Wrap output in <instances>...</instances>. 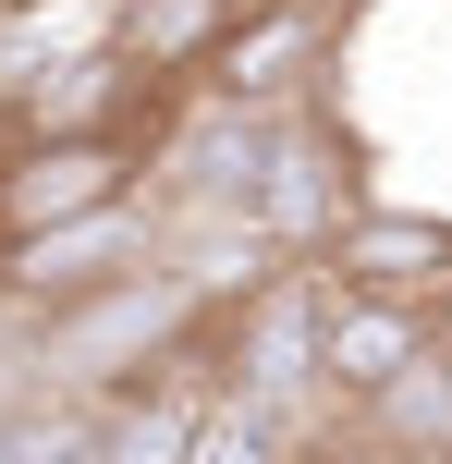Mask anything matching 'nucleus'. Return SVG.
I'll return each mask as SVG.
<instances>
[{"instance_id": "1", "label": "nucleus", "mask_w": 452, "mask_h": 464, "mask_svg": "<svg viewBox=\"0 0 452 464\" xmlns=\"http://www.w3.org/2000/svg\"><path fill=\"white\" fill-rule=\"evenodd\" d=\"M147 171V135L135 122H24L13 160H0V245L49 220H86V208H122Z\"/></svg>"}, {"instance_id": "2", "label": "nucleus", "mask_w": 452, "mask_h": 464, "mask_svg": "<svg viewBox=\"0 0 452 464\" xmlns=\"http://www.w3.org/2000/svg\"><path fill=\"white\" fill-rule=\"evenodd\" d=\"M135 269H159L135 196H122V208H86V220H49V232H24V245H0V294H13V318H73L86 294H111V281H135Z\"/></svg>"}, {"instance_id": "3", "label": "nucleus", "mask_w": 452, "mask_h": 464, "mask_svg": "<svg viewBox=\"0 0 452 464\" xmlns=\"http://www.w3.org/2000/svg\"><path fill=\"white\" fill-rule=\"evenodd\" d=\"M318 269H331V256H318ZM428 343H440V305H428V294H367V281L331 269V305H318V367H331L342 416H355L367 392H391Z\"/></svg>"}, {"instance_id": "4", "label": "nucleus", "mask_w": 452, "mask_h": 464, "mask_svg": "<svg viewBox=\"0 0 452 464\" xmlns=\"http://www.w3.org/2000/svg\"><path fill=\"white\" fill-rule=\"evenodd\" d=\"M318 256H331L342 281H367V294H428V305H452V220L440 208H355Z\"/></svg>"}, {"instance_id": "5", "label": "nucleus", "mask_w": 452, "mask_h": 464, "mask_svg": "<svg viewBox=\"0 0 452 464\" xmlns=\"http://www.w3.org/2000/svg\"><path fill=\"white\" fill-rule=\"evenodd\" d=\"M318 37H331L318 0H245V24L220 37V62H208V98H282L293 62H318Z\"/></svg>"}, {"instance_id": "6", "label": "nucleus", "mask_w": 452, "mask_h": 464, "mask_svg": "<svg viewBox=\"0 0 452 464\" xmlns=\"http://www.w3.org/2000/svg\"><path fill=\"white\" fill-rule=\"evenodd\" d=\"M245 24V0H111V37L135 49L159 86H208L220 37Z\"/></svg>"}, {"instance_id": "7", "label": "nucleus", "mask_w": 452, "mask_h": 464, "mask_svg": "<svg viewBox=\"0 0 452 464\" xmlns=\"http://www.w3.org/2000/svg\"><path fill=\"white\" fill-rule=\"evenodd\" d=\"M355 428H367V440H391V452H452V330L391 379V392L355 403Z\"/></svg>"}, {"instance_id": "8", "label": "nucleus", "mask_w": 452, "mask_h": 464, "mask_svg": "<svg viewBox=\"0 0 452 464\" xmlns=\"http://www.w3.org/2000/svg\"><path fill=\"white\" fill-rule=\"evenodd\" d=\"M0 86H13V37H0Z\"/></svg>"}, {"instance_id": "9", "label": "nucleus", "mask_w": 452, "mask_h": 464, "mask_svg": "<svg viewBox=\"0 0 452 464\" xmlns=\"http://www.w3.org/2000/svg\"><path fill=\"white\" fill-rule=\"evenodd\" d=\"M440 330H452V305H440Z\"/></svg>"}]
</instances>
